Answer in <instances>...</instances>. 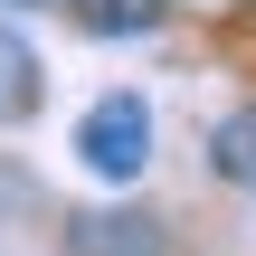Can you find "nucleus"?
Segmentation results:
<instances>
[{
	"label": "nucleus",
	"instance_id": "obj_3",
	"mask_svg": "<svg viewBox=\"0 0 256 256\" xmlns=\"http://www.w3.org/2000/svg\"><path fill=\"white\" fill-rule=\"evenodd\" d=\"M38 48L19 38V28H0V124H19V114H38Z\"/></svg>",
	"mask_w": 256,
	"mask_h": 256
},
{
	"label": "nucleus",
	"instance_id": "obj_5",
	"mask_svg": "<svg viewBox=\"0 0 256 256\" xmlns=\"http://www.w3.org/2000/svg\"><path fill=\"white\" fill-rule=\"evenodd\" d=\"M66 10H76L95 38H142V28L162 19V0H66Z\"/></svg>",
	"mask_w": 256,
	"mask_h": 256
},
{
	"label": "nucleus",
	"instance_id": "obj_1",
	"mask_svg": "<svg viewBox=\"0 0 256 256\" xmlns=\"http://www.w3.org/2000/svg\"><path fill=\"white\" fill-rule=\"evenodd\" d=\"M76 162H86L95 180L133 190L142 162H152V104H142V95H95L86 124H76Z\"/></svg>",
	"mask_w": 256,
	"mask_h": 256
},
{
	"label": "nucleus",
	"instance_id": "obj_6",
	"mask_svg": "<svg viewBox=\"0 0 256 256\" xmlns=\"http://www.w3.org/2000/svg\"><path fill=\"white\" fill-rule=\"evenodd\" d=\"M10 10H38V0H10Z\"/></svg>",
	"mask_w": 256,
	"mask_h": 256
},
{
	"label": "nucleus",
	"instance_id": "obj_2",
	"mask_svg": "<svg viewBox=\"0 0 256 256\" xmlns=\"http://www.w3.org/2000/svg\"><path fill=\"white\" fill-rule=\"evenodd\" d=\"M66 256H162V228L152 218H76Z\"/></svg>",
	"mask_w": 256,
	"mask_h": 256
},
{
	"label": "nucleus",
	"instance_id": "obj_4",
	"mask_svg": "<svg viewBox=\"0 0 256 256\" xmlns=\"http://www.w3.org/2000/svg\"><path fill=\"white\" fill-rule=\"evenodd\" d=\"M209 171H218L228 190H256V104H238V114L209 133Z\"/></svg>",
	"mask_w": 256,
	"mask_h": 256
}]
</instances>
